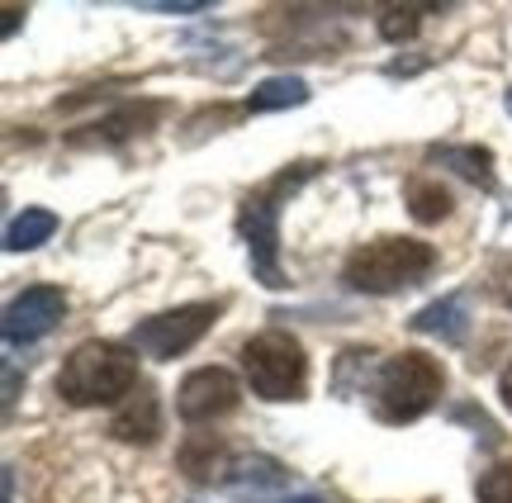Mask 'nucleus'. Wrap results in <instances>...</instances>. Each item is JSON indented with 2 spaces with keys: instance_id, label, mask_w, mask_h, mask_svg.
Segmentation results:
<instances>
[{
  "instance_id": "nucleus-1",
  "label": "nucleus",
  "mask_w": 512,
  "mask_h": 503,
  "mask_svg": "<svg viewBox=\"0 0 512 503\" xmlns=\"http://www.w3.org/2000/svg\"><path fill=\"white\" fill-rule=\"evenodd\" d=\"M318 162H294L280 176H271L261 190H252L238 209V233L247 243V257H252V271L266 290H280L285 285V271H280V205L290 200L294 190L309 181Z\"/></svg>"
},
{
  "instance_id": "nucleus-2",
  "label": "nucleus",
  "mask_w": 512,
  "mask_h": 503,
  "mask_svg": "<svg viewBox=\"0 0 512 503\" xmlns=\"http://www.w3.org/2000/svg\"><path fill=\"white\" fill-rule=\"evenodd\" d=\"M133 390H138V356L119 342H81L57 371V394L76 409L124 404Z\"/></svg>"
},
{
  "instance_id": "nucleus-3",
  "label": "nucleus",
  "mask_w": 512,
  "mask_h": 503,
  "mask_svg": "<svg viewBox=\"0 0 512 503\" xmlns=\"http://www.w3.org/2000/svg\"><path fill=\"white\" fill-rule=\"evenodd\" d=\"M437 266V247L418 243V238H375V243L356 247L342 266V280L356 295H399L413 290L418 280L432 276Z\"/></svg>"
},
{
  "instance_id": "nucleus-4",
  "label": "nucleus",
  "mask_w": 512,
  "mask_h": 503,
  "mask_svg": "<svg viewBox=\"0 0 512 503\" xmlns=\"http://www.w3.org/2000/svg\"><path fill=\"white\" fill-rule=\"evenodd\" d=\"M446 390V371H441L437 356L427 352H399L380 366V380H375V418L380 423H418L422 413L432 409Z\"/></svg>"
},
{
  "instance_id": "nucleus-5",
  "label": "nucleus",
  "mask_w": 512,
  "mask_h": 503,
  "mask_svg": "<svg viewBox=\"0 0 512 503\" xmlns=\"http://www.w3.org/2000/svg\"><path fill=\"white\" fill-rule=\"evenodd\" d=\"M242 371L252 394L285 404V399H304V380H309V356L299 347V337L285 328H266V333L247 337L242 347Z\"/></svg>"
},
{
  "instance_id": "nucleus-6",
  "label": "nucleus",
  "mask_w": 512,
  "mask_h": 503,
  "mask_svg": "<svg viewBox=\"0 0 512 503\" xmlns=\"http://www.w3.org/2000/svg\"><path fill=\"white\" fill-rule=\"evenodd\" d=\"M219 318V304H181V309H166V314L143 318L133 333H128V347L133 352L152 356V361H171V356L190 352Z\"/></svg>"
},
{
  "instance_id": "nucleus-7",
  "label": "nucleus",
  "mask_w": 512,
  "mask_h": 503,
  "mask_svg": "<svg viewBox=\"0 0 512 503\" xmlns=\"http://www.w3.org/2000/svg\"><path fill=\"white\" fill-rule=\"evenodd\" d=\"M242 399V385L233 371L223 366H204V371H190L176 390V409H181L185 423H214L223 413H233Z\"/></svg>"
},
{
  "instance_id": "nucleus-8",
  "label": "nucleus",
  "mask_w": 512,
  "mask_h": 503,
  "mask_svg": "<svg viewBox=\"0 0 512 503\" xmlns=\"http://www.w3.org/2000/svg\"><path fill=\"white\" fill-rule=\"evenodd\" d=\"M67 314V295L57 290V285H29L24 295L10 299V309H5V342L19 347V342H38V337H48L62 323Z\"/></svg>"
},
{
  "instance_id": "nucleus-9",
  "label": "nucleus",
  "mask_w": 512,
  "mask_h": 503,
  "mask_svg": "<svg viewBox=\"0 0 512 503\" xmlns=\"http://www.w3.org/2000/svg\"><path fill=\"white\" fill-rule=\"evenodd\" d=\"M110 432L119 437V442H128V447H147V442H157V432H162V404H157V394L147 390V385H138V390L114 409Z\"/></svg>"
},
{
  "instance_id": "nucleus-10",
  "label": "nucleus",
  "mask_w": 512,
  "mask_h": 503,
  "mask_svg": "<svg viewBox=\"0 0 512 503\" xmlns=\"http://www.w3.org/2000/svg\"><path fill=\"white\" fill-rule=\"evenodd\" d=\"M408 323H413V333L441 337V342H465V333H470V309H465L460 295H446V299H432L427 309H418Z\"/></svg>"
},
{
  "instance_id": "nucleus-11",
  "label": "nucleus",
  "mask_w": 512,
  "mask_h": 503,
  "mask_svg": "<svg viewBox=\"0 0 512 503\" xmlns=\"http://www.w3.org/2000/svg\"><path fill=\"white\" fill-rule=\"evenodd\" d=\"M176 466L190 475V480H219L223 470H233V461H228V447H223L214 432H195V437H185L181 451H176Z\"/></svg>"
},
{
  "instance_id": "nucleus-12",
  "label": "nucleus",
  "mask_w": 512,
  "mask_h": 503,
  "mask_svg": "<svg viewBox=\"0 0 512 503\" xmlns=\"http://www.w3.org/2000/svg\"><path fill=\"white\" fill-rule=\"evenodd\" d=\"M432 162L451 167L456 176H465L470 186L479 190H494L498 176H494V152L489 148H475V143H446V148H432Z\"/></svg>"
},
{
  "instance_id": "nucleus-13",
  "label": "nucleus",
  "mask_w": 512,
  "mask_h": 503,
  "mask_svg": "<svg viewBox=\"0 0 512 503\" xmlns=\"http://www.w3.org/2000/svg\"><path fill=\"white\" fill-rule=\"evenodd\" d=\"M285 485H290V475L271 456H247V461H233V470H228V489L233 494H275Z\"/></svg>"
},
{
  "instance_id": "nucleus-14",
  "label": "nucleus",
  "mask_w": 512,
  "mask_h": 503,
  "mask_svg": "<svg viewBox=\"0 0 512 503\" xmlns=\"http://www.w3.org/2000/svg\"><path fill=\"white\" fill-rule=\"evenodd\" d=\"M309 81L304 76H266L252 95H247V110L252 114H271V110H294L309 100Z\"/></svg>"
},
{
  "instance_id": "nucleus-15",
  "label": "nucleus",
  "mask_w": 512,
  "mask_h": 503,
  "mask_svg": "<svg viewBox=\"0 0 512 503\" xmlns=\"http://www.w3.org/2000/svg\"><path fill=\"white\" fill-rule=\"evenodd\" d=\"M53 233H57V214H48V209H24V214H15L10 228H5V247H10V252H34V247H43Z\"/></svg>"
},
{
  "instance_id": "nucleus-16",
  "label": "nucleus",
  "mask_w": 512,
  "mask_h": 503,
  "mask_svg": "<svg viewBox=\"0 0 512 503\" xmlns=\"http://www.w3.org/2000/svg\"><path fill=\"white\" fill-rule=\"evenodd\" d=\"M408 214L418 219V224H441L446 214H451V190L432 181V176H418V181H408Z\"/></svg>"
},
{
  "instance_id": "nucleus-17",
  "label": "nucleus",
  "mask_w": 512,
  "mask_h": 503,
  "mask_svg": "<svg viewBox=\"0 0 512 503\" xmlns=\"http://www.w3.org/2000/svg\"><path fill=\"white\" fill-rule=\"evenodd\" d=\"M157 119V105H124V110L105 114L95 129H100V138L105 143H119V138H133V133H143L147 124Z\"/></svg>"
},
{
  "instance_id": "nucleus-18",
  "label": "nucleus",
  "mask_w": 512,
  "mask_h": 503,
  "mask_svg": "<svg viewBox=\"0 0 512 503\" xmlns=\"http://www.w3.org/2000/svg\"><path fill=\"white\" fill-rule=\"evenodd\" d=\"M422 24V5H384L380 15V34L389 43H403V38H413Z\"/></svg>"
},
{
  "instance_id": "nucleus-19",
  "label": "nucleus",
  "mask_w": 512,
  "mask_h": 503,
  "mask_svg": "<svg viewBox=\"0 0 512 503\" xmlns=\"http://www.w3.org/2000/svg\"><path fill=\"white\" fill-rule=\"evenodd\" d=\"M479 503H512V461L479 475Z\"/></svg>"
},
{
  "instance_id": "nucleus-20",
  "label": "nucleus",
  "mask_w": 512,
  "mask_h": 503,
  "mask_svg": "<svg viewBox=\"0 0 512 503\" xmlns=\"http://www.w3.org/2000/svg\"><path fill=\"white\" fill-rule=\"evenodd\" d=\"M143 15H204L209 0H143Z\"/></svg>"
},
{
  "instance_id": "nucleus-21",
  "label": "nucleus",
  "mask_w": 512,
  "mask_h": 503,
  "mask_svg": "<svg viewBox=\"0 0 512 503\" xmlns=\"http://www.w3.org/2000/svg\"><path fill=\"white\" fill-rule=\"evenodd\" d=\"M0 15H5V24H0V38H15L19 19L29 15V10H24V5H5V10H0Z\"/></svg>"
},
{
  "instance_id": "nucleus-22",
  "label": "nucleus",
  "mask_w": 512,
  "mask_h": 503,
  "mask_svg": "<svg viewBox=\"0 0 512 503\" xmlns=\"http://www.w3.org/2000/svg\"><path fill=\"white\" fill-rule=\"evenodd\" d=\"M498 394H503V404L512 409V361L503 366V375H498Z\"/></svg>"
},
{
  "instance_id": "nucleus-23",
  "label": "nucleus",
  "mask_w": 512,
  "mask_h": 503,
  "mask_svg": "<svg viewBox=\"0 0 512 503\" xmlns=\"http://www.w3.org/2000/svg\"><path fill=\"white\" fill-rule=\"evenodd\" d=\"M15 390H19V375H15V366H5V404L15 399Z\"/></svg>"
},
{
  "instance_id": "nucleus-24",
  "label": "nucleus",
  "mask_w": 512,
  "mask_h": 503,
  "mask_svg": "<svg viewBox=\"0 0 512 503\" xmlns=\"http://www.w3.org/2000/svg\"><path fill=\"white\" fill-rule=\"evenodd\" d=\"M498 295H503V304H508V309H512V271H508V276H503V285H498Z\"/></svg>"
},
{
  "instance_id": "nucleus-25",
  "label": "nucleus",
  "mask_w": 512,
  "mask_h": 503,
  "mask_svg": "<svg viewBox=\"0 0 512 503\" xmlns=\"http://www.w3.org/2000/svg\"><path fill=\"white\" fill-rule=\"evenodd\" d=\"M275 503H323V499H313V494H294V499H275Z\"/></svg>"
},
{
  "instance_id": "nucleus-26",
  "label": "nucleus",
  "mask_w": 512,
  "mask_h": 503,
  "mask_svg": "<svg viewBox=\"0 0 512 503\" xmlns=\"http://www.w3.org/2000/svg\"><path fill=\"white\" fill-rule=\"evenodd\" d=\"M508 114H512V91H508Z\"/></svg>"
}]
</instances>
